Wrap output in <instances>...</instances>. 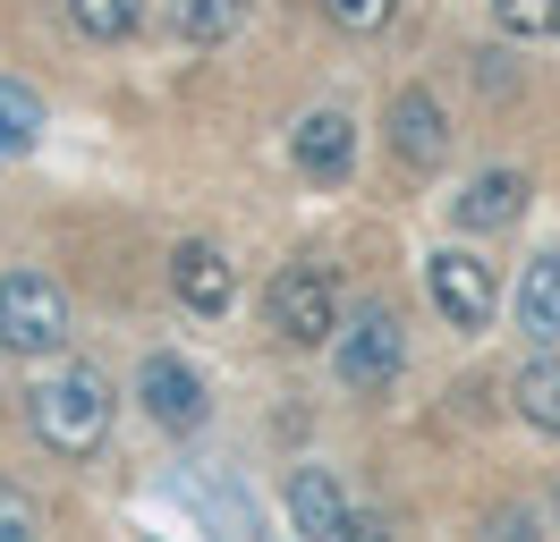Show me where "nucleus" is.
<instances>
[{
	"label": "nucleus",
	"instance_id": "nucleus-1",
	"mask_svg": "<svg viewBox=\"0 0 560 542\" xmlns=\"http://www.w3.org/2000/svg\"><path fill=\"white\" fill-rule=\"evenodd\" d=\"M110 415H119V399H110V381L94 365H51L26 390V424H35V440L51 458H94L110 440Z\"/></svg>",
	"mask_w": 560,
	"mask_h": 542
},
{
	"label": "nucleus",
	"instance_id": "nucleus-2",
	"mask_svg": "<svg viewBox=\"0 0 560 542\" xmlns=\"http://www.w3.org/2000/svg\"><path fill=\"white\" fill-rule=\"evenodd\" d=\"M60 347H69V288H60L51 271H35V263L0 271V356L51 365Z\"/></svg>",
	"mask_w": 560,
	"mask_h": 542
},
{
	"label": "nucleus",
	"instance_id": "nucleus-3",
	"mask_svg": "<svg viewBox=\"0 0 560 542\" xmlns=\"http://www.w3.org/2000/svg\"><path fill=\"white\" fill-rule=\"evenodd\" d=\"M331 373L349 381L357 399L399 390V373H408V331H399V314H390V305H365L357 322H340V331H331Z\"/></svg>",
	"mask_w": 560,
	"mask_h": 542
},
{
	"label": "nucleus",
	"instance_id": "nucleus-4",
	"mask_svg": "<svg viewBox=\"0 0 560 542\" xmlns=\"http://www.w3.org/2000/svg\"><path fill=\"white\" fill-rule=\"evenodd\" d=\"M264 322H272L289 347H331L340 331V288H331V271L323 263H289L264 280Z\"/></svg>",
	"mask_w": 560,
	"mask_h": 542
},
{
	"label": "nucleus",
	"instance_id": "nucleus-5",
	"mask_svg": "<svg viewBox=\"0 0 560 542\" xmlns=\"http://www.w3.org/2000/svg\"><path fill=\"white\" fill-rule=\"evenodd\" d=\"M424 288H433V314L451 322V331H485L492 314H501V280L492 263H476L467 246H442V255H424Z\"/></svg>",
	"mask_w": 560,
	"mask_h": 542
},
{
	"label": "nucleus",
	"instance_id": "nucleus-6",
	"mask_svg": "<svg viewBox=\"0 0 560 542\" xmlns=\"http://www.w3.org/2000/svg\"><path fill=\"white\" fill-rule=\"evenodd\" d=\"M289 169H298L306 187H340L357 169V119L340 102H315V110L289 128Z\"/></svg>",
	"mask_w": 560,
	"mask_h": 542
},
{
	"label": "nucleus",
	"instance_id": "nucleus-7",
	"mask_svg": "<svg viewBox=\"0 0 560 542\" xmlns=\"http://www.w3.org/2000/svg\"><path fill=\"white\" fill-rule=\"evenodd\" d=\"M137 406L153 415V424H162V433H196V424L212 415V399H205V373L187 365V356H171V347L137 365Z\"/></svg>",
	"mask_w": 560,
	"mask_h": 542
},
{
	"label": "nucleus",
	"instance_id": "nucleus-8",
	"mask_svg": "<svg viewBox=\"0 0 560 542\" xmlns=\"http://www.w3.org/2000/svg\"><path fill=\"white\" fill-rule=\"evenodd\" d=\"M390 153L408 169H442L451 162V110L433 85H399L390 94Z\"/></svg>",
	"mask_w": 560,
	"mask_h": 542
},
{
	"label": "nucleus",
	"instance_id": "nucleus-9",
	"mask_svg": "<svg viewBox=\"0 0 560 542\" xmlns=\"http://www.w3.org/2000/svg\"><path fill=\"white\" fill-rule=\"evenodd\" d=\"M280 500H289V526H298V534H315V542L365 534V526H357V508H349V492H340V474H331V467H298Z\"/></svg>",
	"mask_w": 560,
	"mask_h": 542
},
{
	"label": "nucleus",
	"instance_id": "nucleus-10",
	"mask_svg": "<svg viewBox=\"0 0 560 542\" xmlns=\"http://www.w3.org/2000/svg\"><path fill=\"white\" fill-rule=\"evenodd\" d=\"M526 196H535V187H526V169H476V178H467V187H458V196H451V221H458V229H467V237L518 229Z\"/></svg>",
	"mask_w": 560,
	"mask_h": 542
},
{
	"label": "nucleus",
	"instance_id": "nucleus-11",
	"mask_svg": "<svg viewBox=\"0 0 560 542\" xmlns=\"http://www.w3.org/2000/svg\"><path fill=\"white\" fill-rule=\"evenodd\" d=\"M171 288H178L187 314H230L238 271H230V255H221L212 237H187V246H171Z\"/></svg>",
	"mask_w": 560,
	"mask_h": 542
},
{
	"label": "nucleus",
	"instance_id": "nucleus-12",
	"mask_svg": "<svg viewBox=\"0 0 560 542\" xmlns=\"http://www.w3.org/2000/svg\"><path fill=\"white\" fill-rule=\"evenodd\" d=\"M510 314H518L526 347H560V246H535V263L518 271Z\"/></svg>",
	"mask_w": 560,
	"mask_h": 542
},
{
	"label": "nucleus",
	"instance_id": "nucleus-13",
	"mask_svg": "<svg viewBox=\"0 0 560 542\" xmlns=\"http://www.w3.org/2000/svg\"><path fill=\"white\" fill-rule=\"evenodd\" d=\"M510 406H518V424L560 440V347H526V365L510 373Z\"/></svg>",
	"mask_w": 560,
	"mask_h": 542
},
{
	"label": "nucleus",
	"instance_id": "nucleus-14",
	"mask_svg": "<svg viewBox=\"0 0 560 542\" xmlns=\"http://www.w3.org/2000/svg\"><path fill=\"white\" fill-rule=\"evenodd\" d=\"M35 144H43V94L18 85V76H0V162H18Z\"/></svg>",
	"mask_w": 560,
	"mask_h": 542
},
{
	"label": "nucleus",
	"instance_id": "nucleus-15",
	"mask_svg": "<svg viewBox=\"0 0 560 542\" xmlns=\"http://www.w3.org/2000/svg\"><path fill=\"white\" fill-rule=\"evenodd\" d=\"M238 17H246V0H171V34H178V43H196V51L230 43Z\"/></svg>",
	"mask_w": 560,
	"mask_h": 542
},
{
	"label": "nucleus",
	"instance_id": "nucleus-16",
	"mask_svg": "<svg viewBox=\"0 0 560 542\" xmlns=\"http://www.w3.org/2000/svg\"><path fill=\"white\" fill-rule=\"evenodd\" d=\"M69 17L85 43H128L144 26V0H69Z\"/></svg>",
	"mask_w": 560,
	"mask_h": 542
},
{
	"label": "nucleus",
	"instance_id": "nucleus-17",
	"mask_svg": "<svg viewBox=\"0 0 560 542\" xmlns=\"http://www.w3.org/2000/svg\"><path fill=\"white\" fill-rule=\"evenodd\" d=\"M485 9H492V26L518 34V43H552L560 34V0H485Z\"/></svg>",
	"mask_w": 560,
	"mask_h": 542
},
{
	"label": "nucleus",
	"instance_id": "nucleus-18",
	"mask_svg": "<svg viewBox=\"0 0 560 542\" xmlns=\"http://www.w3.org/2000/svg\"><path fill=\"white\" fill-rule=\"evenodd\" d=\"M315 9H323V17H331L340 34H383L399 0H315Z\"/></svg>",
	"mask_w": 560,
	"mask_h": 542
},
{
	"label": "nucleus",
	"instance_id": "nucleus-19",
	"mask_svg": "<svg viewBox=\"0 0 560 542\" xmlns=\"http://www.w3.org/2000/svg\"><path fill=\"white\" fill-rule=\"evenodd\" d=\"M0 542H43V508L18 483H0Z\"/></svg>",
	"mask_w": 560,
	"mask_h": 542
},
{
	"label": "nucleus",
	"instance_id": "nucleus-20",
	"mask_svg": "<svg viewBox=\"0 0 560 542\" xmlns=\"http://www.w3.org/2000/svg\"><path fill=\"white\" fill-rule=\"evenodd\" d=\"M552 526H560V483H552Z\"/></svg>",
	"mask_w": 560,
	"mask_h": 542
}]
</instances>
